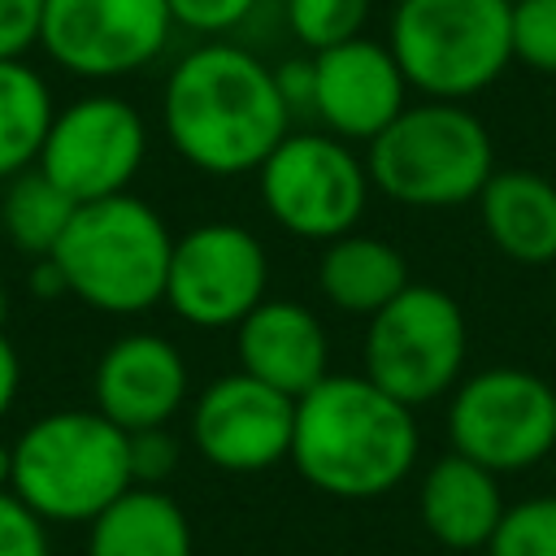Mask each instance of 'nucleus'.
Masks as SVG:
<instances>
[{
  "label": "nucleus",
  "mask_w": 556,
  "mask_h": 556,
  "mask_svg": "<svg viewBox=\"0 0 556 556\" xmlns=\"http://www.w3.org/2000/svg\"><path fill=\"white\" fill-rule=\"evenodd\" d=\"M469 356V326L460 304L430 282H408L365 326V378L408 408L456 391Z\"/></svg>",
  "instance_id": "nucleus-7"
},
{
  "label": "nucleus",
  "mask_w": 556,
  "mask_h": 556,
  "mask_svg": "<svg viewBox=\"0 0 556 556\" xmlns=\"http://www.w3.org/2000/svg\"><path fill=\"white\" fill-rule=\"evenodd\" d=\"M408 87L421 100L465 104L500 83L513 65L508 0H395L387 22Z\"/></svg>",
  "instance_id": "nucleus-6"
},
{
  "label": "nucleus",
  "mask_w": 556,
  "mask_h": 556,
  "mask_svg": "<svg viewBox=\"0 0 556 556\" xmlns=\"http://www.w3.org/2000/svg\"><path fill=\"white\" fill-rule=\"evenodd\" d=\"M513 61L556 74V0H513Z\"/></svg>",
  "instance_id": "nucleus-25"
},
{
  "label": "nucleus",
  "mask_w": 556,
  "mask_h": 556,
  "mask_svg": "<svg viewBox=\"0 0 556 556\" xmlns=\"http://www.w3.org/2000/svg\"><path fill=\"white\" fill-rule=\"evenodd\" d=\"M9 482H13V447L0 443V491H9Z\"/></svg>",
  "instance_id": "nucleus-32"
},
{
  "label": "nucleus",
  "mask_w": 556,
  "mask_h": 556,
  "mask_svg": "<svg viewBox=\"0 0 556 556\" xmlns=\"http://www.w3.org/2000/svg\"><path fill=\"white\" fill-rule=\"evenodd\" d=\"M486 556H556V491L508 504Z\"/></svg>",
  "instance_id": "nucleus-24"
},
{
  "label": "nucleus",
  "mask_w": 556,
  "mask_h": 556,
  "mask_svg": "<svg viewBox=\"0 0 556 556\" xmlns=\"http://www.w3.org/2000/svg\"><path fill=\"white\" fill-rule=\"evenodd\" d=\"M178 452L182 447L165 426L135 430L130 434V478H135V486H161L178 469Z\"/></svg>",
  "instance_id": "nucleus-27"
},
{
  "label": "nucleus",
  "mask_w": 556,
  "mask_h": 556,
  "mask_svg": "<svg viewBox=\"0 0 556 556\" xmlns=\"http://www.w3.org/2000/svg\"><path fill=\"white\" fill-rule=\"evenodd\" d=\"M169 30L165 0H48L39 48L78 78H122L152 65Z\"/></svg>",
  "instance_id": "nucleus-12"
},
{
  "label": "nucleus",
  "mask_w": 556,
  "mask_h": 556,
  "mask_svg": "<svg viewBox=\"0 0 556 556\" xmlns=\"http://www.w3.org/2000/svg\"><path fill=\"white\" fill-rule=\"evenodd\" d=\"M269 287L265 243L239 222H200L174 239L165 304L195 330L239 326Z\"/></svg>",
  "instance_id": "nucleus-10"
},
{
  "label": "nucleus",
  "mask_w": 556,
  "mask_h": 556,
  "mask_svg": "<svg viewBox=\"0 0 556 556\" xmlns=\"http://www.w3.org/2000/svg\"><path fill=\"white\" fill-rule=\"evenodd\" d=\"M508 4H513V0H508Z\"/></svg>",
  "instance_id": "nucleus-34"
},
{
  "label": "nucleus",
  "mask_w": 556,
  "mask_h": 556,
  "mask_svg": "<svg viewBox=\"0 0 556 556\" xmlns=\"http://www.w3.org/2000/svg\"><path fill=\"white\" fill-rule=\"evenodd\" d=\"M43 4L48 0H0V61L22 56L26 48L39 43Z\"/></svg>",
  "instance_id": "nucleus-29"
},
{
  "label": "nucleus",
  "mask_w": 556,
  "mask_h": 556,
  "mask_svg": "<svg viewBox=\"0 0 556 556\" xmlns=\"http://www.w3.org/2000/svg\"><path fill=\"white\" fill-rule=\"evenodd\" d=\"M408 91L387 39L356 35L313 52V122L343 143H374L408 109Z\"/></svg>",
  "instance_id": "nucleus-14"
},
{
  "label": "nucleus",
  "mask_w": 556,
  "mask_h": 556,
  "mask_svg": "<svg viewBox=\"0 0 556 556\" xmlns=\"http://www.w3.org/2000/svg\"><path fill=\"white\" fill-rule=\"evenodd\" d=\"M130 478V434L96 408H61L22 430L13 443L9 491L48 521H96Z\"/></svg>",
  "instance_id": "nucleus-4"
},
{
  "label": "nucleus",
  "mask_w": 556,
  "mask_h": 556,
  "mask_svg": "<svg viewBox=\"0 0 556 556\" xmlns=\"http://www.w3.org/2000/svg\"><path fill=\"white\" fill-rule=\"evenodd\" d=\"M447 439L491 473L534 469L556 452V391L521 365L478 369L447 400Z\"/></svg>",
  "instance_id": "nucleus-9"
},
{
  "label": "nucleus",
  "mask_w": 556,
  "mask_h": 556,
  "mask_svg": "<svg viewBox=\"0 0 556 556\" xmlns=\"http://www.w3.org/2000/svg\"><path fill=\"white\" fill-rule=\"evenodd\" d=\"M239 369L300 400L330 374V339L321 317L300 300H261L235 326Z\"/></svg>",
  "instance_id": "nucleus-16"
},
{
  "label": "nucleus",
  "mask_w": 556,
  "mask_h": 556,
  "mask_svg": "<svg viewBox=\"0 0 556 556\" xmlns=\"http://www.w3.org/2000/svg\"><path fill=\"white\" fill-rule=\"evenodd\" d=\"M52 91L39 70H30L22 56L0 61V182L30 169L43 152L48 126H52Z\"/></svg>",
  "instance_id": "nucleus-21"
},
{
  "label": "nucleus",
  "mask_w": 556,
  "mask_h": 556,
  "mask_svg": "<svg viewBox=\"0 0 556 556\" xmlns=\"http://www.w3.org/2000/svg\"><path fill=\"white\" fill-rule=\"evenodd\" d=\"M169 256L174 235L165 217L148 200L122 191L78 204L48 261L70 295L100 313L130 317L165 300Z\"/></svg>",
  "instance_id": "nucleus-3"
},
{
  "label": "nucleus",
  "mask_w": 556,
  "mask_h": 556,
  "mask_svg": "<svg viewBox=\"0 0 556 556\" xmlns=\"http://www.w3.org/2000/svg\"><path fill=\"white\" fill-rule=\"evenodd\" d=\"M274 78H278V96L291 122H308L313 117V56L308 52L287 56L282 65H274Z\"/></svg>",
  "instance_id": "nucleus-30"
},
{
  "label": "nucleus",
  "mask_w": 556,
  "mask_h": 556,
  "mask_svg": "<svg viewBox=\"0 0 556 556\" xmlns=\"http://www.w3.org/2000/svg\"><path fill=\"white\" fill-rule=\"evenodd\" d=\"M369 13L374 0H282V26L308 56L365 35Z\"/></svg>",
  "instance_id": "nucleus-23"
},
{
  "label": "nucleus",
  "mask_w": 556,
  "mask_h": 556,
  "mask_svg": "<svg viewBox=\"0 0 556 556\" xmlns=\"http://www.w3.org/2000/svg\"><path fill=\"white\" fill-rule=\"evenodd\" d=\"M165 4H169L174 26L204 35V39H226L243 30L261 9V0H165Z\"/></svg>",
  "instance_id": "nucleus-26"
},
{
  "label": "nucleus",
  "mask_w": 556,
  "mask_h": 556,
  "mask_svg": "<svg viewBox=\"0 0 556 556\" xmlns=\"http://www.w3.org/2000/svg\"><path fill=\"white\" fill-rule=\"evenodd\" d=\"M374 191L404 208H456L495 174V143L469 104L417 100L365 143Z\"/></svg>",
  "instance_id": "nucleus-5"
},
{
  "label": "nucleus",
  "mask_w": 556,
  "mask_h": 556,
  "mask_svg": "<svg viewBox=\"0 0 556 556\" xmlns=\"http://www.w3.org/2000/svg\"><path fill=\"white\" fill-rule=\"evenodd\" d=\"M191 521L161 486H130L87 534V556H191Z\"/></svg>",
  "instance_id": "nucleus-20"
},
{
  "label": "nucleus",
  "mask_w": 556,
  "mask_h": 556,
  "mask_svg": "<svg viewBox=\"0 0 556 556\" xmlns=\"http://www.w3.org/2000/svg\"><path fill=\"white\" fill-rule=\"evenodd\" d=\"M408 261L400 248H391L378 235H343L330 239L321 261H317V287L326 295L330 308L348 313V317H374L378 308H387L404 287H408Z\"/></svg>",
  "instance_id": "nucleus-19"
},
{
  "label": "nucleus",
  "mask_w": 556,
  "mask_h": 556,
  "mask_svg": "<svg viewBox=\"0 0 556 556\" xmlns=\"http://www.w3.org/2000/svg\"><path fill=\"white\" fill-rule=\"evenodd\" d=\"M148 156V126L139 109L122 96H83L65 104L43 139L39 169L74 200H109L130 187Z\"/></svg>",
  "instance_id": "nucleus-11"
},
{
  "label": "nucleus",
  "mask_w": 556,
  "mask_h": 556,
  "mask_svg": "<svg viewBox=\"0 0 556 556\" xmlns=\"http://www.w3.org/2000/svg\"><path fill=\"white\" fill-rule=\"evenodd\" d=\"M96 413H104L126 434L169 426L191 391L182 352L152 330H130L113 339L96 365Z\"/></svg>",
  "instance_id": "nucleus-15"
},
{
  "label": "nucleus",
  "mask_w": 556,
  "mask_h": 556,
  "mask_svg": "<svg viewBox=\"0 0 556 556\" xmlns=\"http://www.w3.org/2000/svg\"><path fill=\"white\" fill-rule=\"evenodd\" d=\"M417 408L400 404L365 374H326L295 400L291 465L330 500H378L395 491L421 447Z\"/></svg>",
  "instance_id": "nucleus-2"
},
{
  "label": "nucleus",
  "mask_w": 556,
  "mask_h": 556,
  "mask_svg": "<svg viewBox=\"0 0 556 556\" xmlns=\"http://www.w3.org/2000/svg\"><path fill=\"white\" fill-rule=\"evenodd\" d=\"M504 495H500V473L486 465L447 452L426 465L417 482V517L426 534L447 547V552H478L491 543L500 517H504Z\"/></svg>",
  "instance_id": "nucleus-17"
},
{
  "label": "nucleus",
  "mask_w": 556,
  "mask_h": 556,
  "mask_svg": "<svg viewBox=\"0 0 556 556\" xmlns=\"http://www.w3.org/2000/svg\"><path fill=\"white\" fill-rule=\"evenodd\" d=\"M74 208H78V204H74L39 165H30V169H22L17 178H9V187H4L0 226H4V235L17 243V252L48 261V256L56 252V243H61V235H65Z\"/></svg>",
  "instance_id": "nucleus-22"
},
{
  "label": "nucleus",
  "mask_w": 556,
  "mask_h": 556,
  "mask_svg": "<svg viewBox=\"0 0 556 556\" xmlns=\"http://www.w3.org/2000/svg\"><path fill=\"white\" fill-rule=\"evenodd\" d=\"M486 239L517 265L556 261V182L534 169H495L473 200Z\"/></svg>",
  "instance_id": "nucleus-18"
},
{
  "label": "nucleus",
  "mask_w": 556,
  "mask_h": 556,
  "mask_svg": "<svg viewBox=\"0 0 556 556\" xmlns=\"http://www.w3.org/2000/svg\"><path fill=\"white\" fill-rule=\"evenodd\" d=\"M0 556H48L43 521L13 491H0Z\"/></svg>",
  "instance_id": "nucleus-28"
},
{
  "label": "nucleus",
  "mask_w": 556,
  "mask_h": 556,
  "mask_svg": "<svg viewBox=\"0 0 556 556\" xmlns=\"http://www.w3.org/2000/svg\"><path fill=\"white\" fill-rule=\"evenodd\" d=\"M4 313H9V291H4V278H0V326H4Z\"/></svg>",
  "instance_id": "nucleus-33"
},
{
  "label": "nucleus",
  "mask_w": 556,
  "mask_h": 556,
  "mask_svg": "<svg viewBox=\"0 0 556 556\" xmlns=\"http://www.w3.org/2000/svg\"><path fill=\"white\" fill-rule=\"evenodd\" d=\"M295 400L235 369L191 404V447L226 473H261L291 456Z\"/></svg>",
  "instance_id": "nucleus-13"
},
{
  "label": "nucleus",
  "mask_w": 556,
  "mask_h": 556,
  "mask_svg": "<svg viewBox=\"0 0 556 556\" xmlns=\"http://www.w3.org/2000/svg\"><path fill=\"white\" fill-rule=\"evenodd\" d=\"M261 208L278 230L308 243L343 239L361 226L369 204L365 156L330 130H291L256 169Z\"/></svg>",
  "instance_id": "nucleus-8"
},
{
  "label": "nucleus",
  "mask_w": 556,
  "mask_h": 556,
  "mask_svg": "<svg viewBox=\"0 0 556 556\" xmlns=\"http://www.w3.org/2000/svg\"><path fill=\"white\" fill-rule=\"evenodd\" d=\"M161 126L169 148L200 174H256L295 130L274 65L235 39H204L165 78Z\"/></svg>",
  "instance_id": "nucleus-1"
},
{
  "label": "nucleus",
  "mask_w": 556,
  "mask_h": 556,
  "mask_svg": "<svg viewBox=\"0 0 556 556\" xmlns=\"http://www.w3.org/2000/svg\"><path fill=\"white\" fill-rule=\"evenodd\" d=\"M17 382H22L17 352H13V343L0 334V417L13 408V400H17Z\"/></svg>",
  "instance_id": "nucleus-31"
}]
</instances>
